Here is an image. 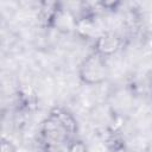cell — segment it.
Here are the masks:
<instances>
[{
  "mask_svg": "<svg viewBox=\"0 0 152 152\" xmlns=\"http://www.w3.org/2000/svg\"><path fill=\"white\" fill-rule=\"evenodd\" d=\"M77 122L72 114L63 108H53L42 125V139L48 147H61L74 140Z\"/></svg>",
  "mask_w": 152,
  "mask_h": 152,
  "instance_id": "obj_1",
  "label": "cell"
},
{
  "mask_svg": "<svg viewBox=\"0 0 152 152\" xmlns=\"http://www.w3.org/2000/svg\"><path fill=\"white\" fill-rule=\"evenodd\" d=\"M109 75V69L103 56L97 52H91L88 55L80 65L78 76L81 81L86 84H100L107 80Z\"/></svg>",
  "mask_w": 152,
  "mask_h": 152,
  "instance_id": "obj_2",
  "label": "cell"
},
{
  "mask_svg": "<svg viewBox=\"0 0 152 152\" xmlns=\"http://www.w3.org/2000/svg\"><path fill=\"white\" fill-rule=\"evenodd\" d=\"M77 24H78V20L69 10L57 7L55 13L52 14L49 26L55 27L56 30L63 33H69L77 28Z\"/></svg>",
  "mask_w": 152,
  "mask_h": 152,
  "instance_id": "obj_3",
  "label": "cell"
},
{
  "mask_svg": "<svg viewBox=\"0 0 152 152\" xmlns=\"http://www.w3.org/2000/svg\"><path fill=\"white\" fill-rule=\"evenodd\" d=\"M122 39L120 36L113 32H106L99 36L95 40V52L100 53L103 57L112 56L115 52H118L121 48Z\"/></svg>",
  "mask_w": 152,
  "mask_h": 152,
  "instance_id": "obj_4",
  "label": "cell"
},
{
  "mask_svg": "<svg viewBox=\"0 0 152 152\" xmlns=\"http://www.w3.org/2000/svg\"><path fill=\"white\" fill-rule=\"evenodd\" d=\"M66 152H88V147L82 140L74 139L68 144Z\"/></svg>",
  "mask_w": 152,
  "mask_h": 152,
  "instance_id": "obj_5",
  "label": "cell"
},
{
  "mask_svg": "<svg viewBox=\"0 0 152 152\" xmlns=\"http://www.w3.org/2000/svg\"><path fill=\"white\" fill-rule=\"evenodd\" d=\"M0 152H17V148L12 141L2 138L0 144Z\"/></svg>",
  "mask_w": 152,
  "mask_h": 152,
  "instance_id": "obj_6",
  "label": "cell"
},
{
  "mask_svg": "<svg viewBox=\"0 0 152 152\" xmlns=\"http://www.w3.org/2000/svg\"><path fill=\"white\" fill-rule=\"evenodd\" d=\"M100 5H101L102 7H104V8H107V10H115L116 6L120 5V2H118V1H110V2L102 1V2H100Z\"/></svg>",
  "mask_w": 152,
  "mask_h": 152,
  "instance_id": "obj_7",
  "label": "cell"
},
{
  "mask_svg": "<svg viewBox=\"0 0 152 152\" xmlns=\"http://www.w3.org/2000/svg\"><path fill=\"white\" fill-rule=\"evenodd\" d=\"M147 82H148V88L152 93V70H150L148 72V76H147Z\"/></svg>",
  "mask_w": 152,
  "mask_h": 152,
  "instance_id": "obj_8",
  "label": "cell"
},
{
  "mask_svg": "<svg viewBox=\"0 0 152 152\" xmlns=\"http://www.w3.org/2000/svg\"><path fill=\"white\" fill-rule=\"evenodd\" d=\"M113 152H127V151H126L124 147H121V146H120V147H114Z\"/></svg>",
  "mask_w": 152,
  "mask_h": 152,
  "instance_id": "obj_9",
  "label": "cell"
},
{
  "mask_svg": "<svg viewBox=\"0 0 152 152\" xmlns=\"http://www.w3.org/2000/svg\"><path fill=\"white\" fill-rule=\"evenodd\" d=\"M145 152H152V142H150V144H148V146L146 147Z\"/></svg>",
  "mask_w": 152,
  "mask_h": 152,
  "instance_id": "obj_10",
  "label": "cell"
}]
</instances>
